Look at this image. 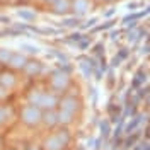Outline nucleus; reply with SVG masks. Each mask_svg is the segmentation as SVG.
Masks as SVG:
<instances>
[{
  "label": "nucleus",
  "mask_w": 150,
  "mask_h": 150,
  "mask_svg": "<svg viewBox=\"0 0 150 150\" xmlns=\"http://www.w3.org/2000/svg\"><path fill=\"white\" fill-rule=\"evenodd\" d=\"M24 114L28 116L26 120H28L29 123H33V118H34V121H38V118H39V112H38L36 109H33V108H28V109H26V112H24Z\"/></svg>",
  "instance_id": "f257e3e1"
}]
</instances>
